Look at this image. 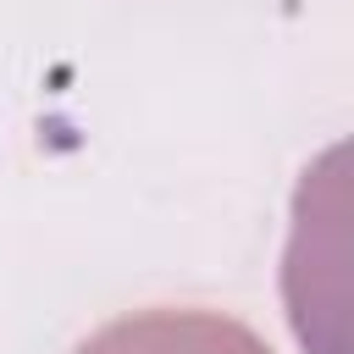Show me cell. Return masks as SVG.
I'll list each match as a JSON object with an SVG mask.
<instances>
[{"label":"cell","instance_id":"6da1fadb","mask_svg":"<svg viewBox=\"0 0 354 354\" xmlns=\"http://www.w3.org/2000/svg\"><path fill=\"white\" fill-rule=\"evenodd\" d=\"M72 354H271L243 321L216 310H138L100 326Z\"/></svg>","mask_w":354,"mask_h":354}]
</instances>
